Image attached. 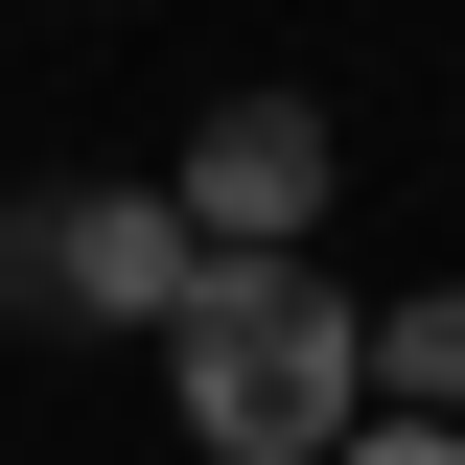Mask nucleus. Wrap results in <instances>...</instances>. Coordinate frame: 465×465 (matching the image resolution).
Returning a JSON list of instances; mask_svg holds the SVG:
<instances>
[{"label":"nucleus","mask_w":465,"mask_h":465,"mask_svg":"<svg viewBox=\"0 0 465 465\" xmlns=\"http://www.w3.org/2000/svg\"><path fill=\"white\" fill-rule=\"evenodd\" d=\"M163 396L210 465H349V419H372V302H326L302 256H210L163 326Z\"/></svg>","instance_id":"f257e3e1"},{"label":"nucleus","mask_w":465,"mask_h":465,"mask_svg":"<svg viewBox=\"0 0 465 465\" xmlns=\"http://www.w3.org/2000/svg\"><path fill=\"white\" fill-rule=\"evenodd\" d=\"M210 232L163 186H70V210H0V302H70V326H186Z\"/></svg>","instance_id":"f03ea898"},{"label":"nucleus","mask_w":465,"mask_h":465,"mask_svg":"<svg viewBox=\"0 0 465 465\" xmlns=\"http://www.w3.org/2000/svg\"><path fill=\"white\" fill-rule=\"evenodd\" d=\"M326 94H232L210 116V140H186V163H163V210L186 232H210V256H302V232H326Z\"/></svg>","instance_id":"7ed1b4c3"},{"label":"nucleus","mask_w":465,"mask_h":465,"mask_svg":"<svg viewBox=\"0 0 465 465\" xmlns=\"http://www.w3.org/2000/svg\"><path fill=\"white\" fill-rule=\"evenodd\" d=\"M372 419H465V280L372 302Z\"/></svg>","instance_id":"20e7f679"},{"label":"nucleus","mask_w":465,"mask_h":465,"mask_svg":"<svg viewBox=\"0 0 465 465\" xmlns=\"http://www.w3.org/2000/svg\"><path fill=\"white\" fill-rule=\"evenodd\" d=\"M349 465H465V419H349Z\"/></svg>","instance_id":"39448f33"}]
</instances>
